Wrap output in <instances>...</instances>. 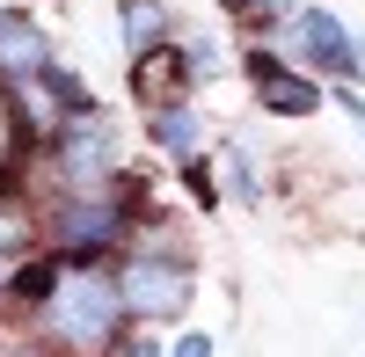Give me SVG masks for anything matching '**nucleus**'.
I'll use <instances>...</instances> for the list:
<instances>
[{
  "instance_id": "nucleus-2",
  "label": "nucleus",
  "mask_w": 365,
  "mask_h": 357,
  "mask_svg": "<svg viewBox=\"0 0 365 357\" xmlns=\"http://www.w3.org/2000/svg\"><path fill=\"white\" fill-rule=\"evenodd\" d=\"M110 277H117L125 314H139V321H175L190 307V270H182V255H125Z\"/></svg>"
},
{
  "instance_id": "nucleus-8",
  "label": "nucleus",
  "mask_w": 365,
  "mask_h": 357,
  "mask_svg": "<svg viewBox=\"0 0 365 357\" xmlns=\"http://www.w3.org/2000/svg\"><path fill=\"white\" fill-rule=\"evenodd\" d=\"M44 58H51V44H44L37 22L29 15H0V73L29 80V73H44Z\"/></svg>"
},
{
  "instance_id": "nucleus-1",
  "label": "nucleus",
  "mask_w": 365,
  "mask_h": 357,
  "mask_svg": "<svg viewBox=\"0 0 365 357\" xmlns=\"http://www.w3.org/2000/svg\"><path fill=\"white\" fill-rule=\"evenodd\" d=\"M44 314L66 350H110L117 321H125V299H117V277L96 270V262H81V270H66L58 262V277L44 292Z\"/></svg>"
},
{
  "instance_id": "nucleus-7",
  "label": "nucleus",
  "mask_w": 365,
  "mask_h": 357,
  "mask_svg": "<svg viewBox=\"0 0 365 357\" xmlns=\"http://www.w3.org/2000/svg\"><path fill=\"white\" fill-rule=\"evenodd\" d=\"M146 132L168 161H197V146H205V124L190 102H146Z\"/></svg>"
},
{
  "instance_id": "nucleus-10",
  "label": "nucleus",
  "mask_w": 365,
  "mask_h": 357,
  "mask_svg": "<svg viewBox=\"0 0 365 357\" xmlns=\"http://www.w3.org/2000/svg\"><path fill=\"white\" fill-rule=\"evenodd\" d=\"M117 22H125V37H132V51L139 44H154V37H168V0H117Z\"/></svg>"
},
{
  "instance_id": "nucleus-14",
  "label": "nucleus",
  "mask_w": 365,
  "mask_h": 357,
  "mask_svg": "<svg viewBox=\"0 0 365 357\" xmlns=\"http://www.w3.org/2000/svg\"><path fill=\"white\" fill-rule=\"evenodd\" d=\"M37 241V226H29V212H0V255H15Z\"/></svg>"
},
{
  "instance_id": "nucleus-4",
  "label": "nucleus",
  "mask_w": 365,
  "mask_h": 357,
  "mask_svg": "<svg viewBox=\"0 0 365 357\" xmlns=\"http://www.w3.org/2000/svg\"><path fill=\"white\" fill-rule=\"evenodd\" d=\"M190 58H182L175 37H154V44H139L132 51V95L139 102H175V95H190Z\"/></svg>"
},
{
  "instance_id": "nucleus-15",
  "label": "nucleus",
  "mask_w": 365,
  "mask_h": 357,
  "mask_svg": "<svg viewBox=\"0 0 365 357\" xmlns=\"http://www.w3.org/2000/svg\"><path fill=\"white\" fill-rule=\"evenodd\" d=\"M168 350H175V357H212V336H197V329H190V336H168Z\"/></svg>"
},
{
  "instance_id": "nucleus-13",
  "label": "nucleus",
  "mask_w": 365,
  "mask_h": 357,
  "mask_svg": "<svg viewBox=\"0 0 365 357\" xmlns=\"http://www.w3.org/2000/svg\"><path fill=\"white\" fill-rule=\"evenodd\" d=\"M58 277V262H22V277H15V299H44Z\"/></svg>"
},
{
  "instance_id": "nucleus-12",
  "label": "nucleus",
  "mask_w": 365,
  "mask_h": 357,
  "mask_svg": "<svg viewBox=\"0 0 365 357\" xmlns=\"http://www.w3.org/2000/svg\"><path fill=\"white\" fill-rule=\"evenodd\" d=\"M227 183L249 197V204L263 197V168H256V154H249V146H234V154H227Z\"/></svg>"
},
{
  "instance_id": "nucleus-11",
  "label": "nucleus",
  "mask_w": 365,
  "mask_h": 357,
  "mask_svg": "<svg viewBox=\"0 0 365 357\" xmlns=\"http://www.w3.org/2000/svg\"><path fill=\"white\" fill-rule=\"evenodd\" d=\"M220 8L241 29H278V22H292V0H220Z\"/></svg>"
},
{
  "instance_id": "nucleus-6",
  "label": "nucleus",
  "mask_w": 365,
  "mask_h": 357,
  "mask_svg": "<svg viewBox=\"0 0 365 357\" xmlns=\"http://www.w3.org/2000/svg\"><path fill=\"white\" fill-rule=\"evenodd\" d=\"M117 226H125V212H117L110 197L73 190V204L58 212V241H66V248H103V241H117Z\"/></svg>"
},
{
  "instance_id": "nucleus-16",
  "label": "nucleus",
  "mask_w": 365,
  "mask_h": 357,
  "mask_svg": "<svg viewBox=\"0 0 365 357\" xmlns=\"http://www.w3.org/2000/svg\"><path fill=\"white\" fill-rule=\"evenodd\" d=\"M336 110H344V117H351V124L365 132V95H358V87H336Z\"/></svg>"
},
{
  "instance_id": "nucleus-5",
  "label": "nucleus",
  "mask_w": 365,
  "mask_h": 357,
  "mask_svg": "<svg viewBox=\"0 0 365 357\" xmlns=\"http://www.w3.org/2000/svg\"><path fill=\"white\" fill-rule=\"evenodd\" d=\"M292 29L307 37V58H314L322 73H344V80L358 73V44H351V29L329 15V8H299V0H292Z\"/></svg>"
},
{
  "instance_id": "nucleus-3",
  "label": "nucleus",
  "mask_w": 365,
  "mask_h": 357,
  "mask_svg": "<svg viewBox=\"0 0 365 357\" xmlns=\"http://www.w3.org/2000/svg\"><path fill=\"white\" fill-rule=\"evenodd\" d=\"M241 73L256 80L263 110H278V117H314V110H322V87H314L307 73H292L285 58H270V51H241Z\"/></svg>"
},
{
  "instance_id": "nucleus-9",
  "label": "nucleus",
  "mask_w": 365,
  "mask_h": 357,
  "mask_svg": "<svg viewBox=\"0 0 365 357\" xmlns=\"http://www.w3.org/2000/svg\"><path fill=\"white\" fill-rule=\"evenodd\" d=\"M37 80L51 87L58 117H96V95H88V80H81L73 66H58V58H44V73H37Z\"/></svg>"
}]
</instances>
